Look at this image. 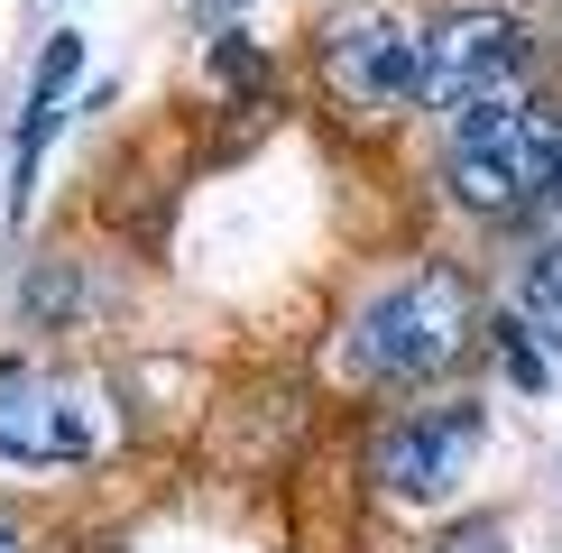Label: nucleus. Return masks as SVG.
Here are the masks:
<instances>
[{
    "mask_svg": "<svg viewBox=\"0 0 562 553\" xmlns=\"http://www.w3.org/2000/svg\"><path fill=\"white\" fill-rule=\"evenodd\" d=\"M526 75H535V37L507 10H461L425 37V102L442 121H480L498 102H526Z\"/></svg>",
    "mask_w": 562,
    "mask_h": 553,
    "instance_id": "4",
    "label": "nucleus"
},
{
    "mask_svg": "<svg viewBox=\"0 0 562 553\" xmlns=\"http://www.w3.org/2000/svg\"><path fill=\"white\" fill-rule=\"evenodd\" d=\"M471 452H480V406L461 397V406H434V415L387 425L379 452H369V471H379V489H396V498H442Z\"/></svg>",
    "mask_w": 562,
    "mask_h": 553,
    "instance_id": "6",
    "label": "nucleus"
},
{
    "mask_svg": "<svg viewBox=\"0 0 562 553\" xmlns=\"http://www.w3.org/2000/svg\"><path fill=\"white\" fill-rule=\"evenodd\" d=\"M231 10H240V0H203V19H231Z\"/></svg>",
    "mask_w": 562,
    "mask_h": 553,
    "instance_id": "13",
    "label": "nucleus"
},
{
    "mask_svg": "<svg viewBox=\"0 0 562 553\" xmlns=\"http://www.w3.org/2000/svg\"><path fill=\"white\" fill-rule=\"evenodd\" d=\"M442 553H507V535L488 517H471V526H452V535H442Z\"/></svg>",
    "mask_w": 562,
    "mask_h": 553,
    "instance_id": "11",
    "label": "nucleus"
},
{
    "mask_svg": "<svg viewBox=\"0 0 562 553\" xmlns=\"http://www.w3.org/2000/svg\"><path fill=\"white\" fill-rule=\"evenodd\" d=\"M121 443V406L102 379L46 360H0V461H29V471H75L102 461Z\"/></svg>",
    "mask_w": 562,
    "mask_h": 553,
    "instance_id": "3",
    "label": "nucleus"
},
{
    "mask_svg": "<svg viewBox=\"0 0 562 553\" xmlns=\"http://www.w3.org/2000/svg\"><path fill=\"white\" fill-rule=\"evenodd\" d=\"M517 295H526V323L544 341H562V240H544L526 259V276H517Z\"/></svg>",
    "mask_w": 562,
    "mask_h": 553,
    "instance_id": "8",
    "label": "nucleus"
},
{
    "mask_svg": "<svg viewBox=\"0 0 562 553\" xmlns=\"http://www.w3.org/2000/svg\"><path fill=\"white\" fill-rule=\"evenodd\" d=\"M323 83H333L350 111H396L406 92L425 102V37L396 29V19H341V29L323 37Z\"/></svg>",
    "mask_w": 562,
    "mask_h": 553,
    "instance_id": "5",
    "label": "nucleus"
},
{
    "mask_svg": "<svg viewBox=\"0 0 562 553\" xmlns=\"http://www.w3.org/2000/svg\"><path fill=\"white\" fill-rule=\"evenodd\" d=\"M0 553H29V535H19V517H0Z\"/></svg>",
    "mask_w": 562,
    "mask_h": 553,
    "instance_id": "12",
    "label": "nucleus"
},
{
    "mask_svg": "<svg viewBox=\"0 0 562 553\" xmlns=\"http://www.w3.org/2000/svg\"><path fill=\"white\" fill-rule=\"evenodd\" d=\"M480 341V295L461 268H406L350 323V360L369 387H425Z\"/></svg>",
    "mask_w": 562,
    "mask_h": 553,
    "instance_id": "1",
    "label": "nucleus"
},
{
    "mask_svg": "<svg viewBox=\"0 0 562 553\" xmlns=\"http://www.w3.org/2000/svg\"><path fill=\"white\" fill-rule=\"evenodd\" d=\"M213 75H222V83H268V56L231 29V37H213Z\"/></svg>",
    "mask_w": 562,
    "mask_h": 553,
    "instance_id": "9",
    "label": "nucleus"
},
{
    "mask_svg": "<svg viewBox=\"0 0 562 553\" xmlns=\"http://www.w3.org/2000/svg\"><path fill=\"white\" fill-rule=\"evenodd\" d=\"M83 75V37H46V56H37V75H29V129H19V203H29V167H37V148H46V129H56V102H65V83Z\"/></svg>",
    "mask_w": 562,
    "mask_h": 553,
    "instance_id": "7",
    "label": "nucleus"
},
{
    "mask_svg": "<svg viewBox=\"0 0 562 553\" xmlns=\"http://www.w3.org/2000/svg\"><path fill=\"white\" fill-rule=\"evenodd\" d=\"M498 351H507V369H517V387H535V397H544V351H535L517 323H498Z\"/></svg>",
    "mask_w": 562,
    "mask_h": 553,
    "instance_id": "10",
    "label": "nucleus"
},
{
    "mask_svg": "<svg viewBox=\"0 0 562 553\" xmlns=\"http://www.w3.org/2000/svg\"><path fill=\"white\" fill-rule=\"evenodd\" d=\"M562 184V111L553 102H498L480 121H452V157H442V194L461 213H517V203Z\"/></svg>",
    "mask_w": 562,
    "mask_h": 553,
    "instance_id": "2",
    "label": "nucleus"
},
{
    "mask_svg": "<svg viewBox=\"0 0 562 553\" xmlns=\"http://www.w3.org/2000/svg\"><path fill=\"white\" fill-rule=\"evenodd\" d=\"M553 194H562V184H553Z\"/></svg>",
    "mask_w": 562,
    "mask_h": 553,
    "instance_id": "14",
    "label": "nucleus"
}]
</instances>
